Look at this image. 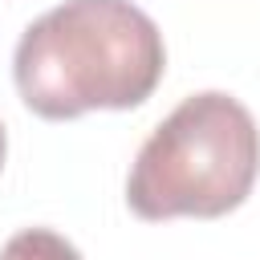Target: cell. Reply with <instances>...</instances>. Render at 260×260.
<instances>
[{"mask_svg": "<svg viewBox=\"0 0 260 260\" xmlns=\"http://www.w3.org/2000/svg\"><path fill=\"white\" fill-rule=\"evenodd\" d=\"M162 69V32L130 0H65L24 28L12 57L24 106L49 122L142 106Z\"/></svg>", "mask_w": 260, "mask_h": 260, "instance_id": "obj_1", "label": "cell"}, {"mask_svg": "<svg viewBox=\"0 0 260 260\" xmlns=\"http://www.w3.org/2000/svg\"><path fill=\"white\" fill-rule=\"evenodd\" d=\"M260 175V130L244 102L207 89L175 106L142 142L126 203L138 219H215L236 211Z\"/></svg>", "mask_w": 260, "mask_h": 260, "instance_id": "obj_2", "label": "cell"}, {"mask_svg": "<svg viewBox=\"0 0 260 260\" xmlns=\"http://www.w3.org/2000/svg\"><path fill=\"white\" fill-rule=\"evenodd\" d=\"M0 260H81V252L53 228H24L0 248Z\"/></svg>", "mask_w": 260, "mask_h": 260, "instance_id": "obj_3", "label": "cell"}, {"mask_svg": "<svg viewBox=\"0 0 260 260\" xmlns=\"http://www.w3.org/2000/svg\"><path fill=\"white\" fill-rule=\"evenodd\" d=\"M4 150H8V138H4V122H0V167H4Z\"/></svg>", "mask_w": 260, "mask_h": 260, "instance_id": "obj_4", "label": "cell"}]
</instances>
